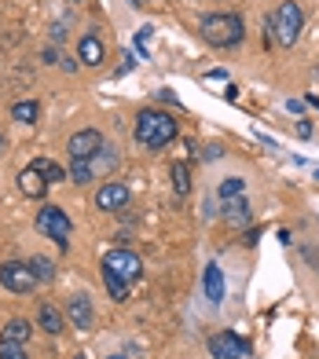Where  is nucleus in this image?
<instances>
[{"label":"nucleus","instance_id":"obj_15","mask_svg":"<svg viewBox=\"0 0 319 359\" xmlns=\"http://www.w3.org/2000/svg\"><path fill=\"white\" fill-rule=\"evenodd\" d=\"M77 55H81L85 67H100L103 62V44L95 37H81V44H77Z\"/></svg>","mask_w":319,"mask_h":359},{"label":"nucleus","instance_id":"obj_1","mask_svg":"<svg viewBox=\"0 0 319 359\" xmlns=\"http://www.w3.org/2000/svg\"><path fill=\"white\" fill-rule=\"evenodd\" d=\"M198 34L205 44H213V48H235L238 41H243L246 34V26L238 15H228V11H213V15H205V19L198 22Z\"/></svg>","mask_w":319,"mask_h":359},{"label":"nucleus","instance_id":"obj_7","mask_svg":"<svg viewBox=\"0 0 319 359\" xmlns=\"http://www.w3.org/2000/svg\"><path fill=\"white\" fill-rule=\"evenodd\" d=\"M67 151H70L74 161H88V158H95V154L103 151V136L95 133V128H81V133H74V136H70Z\"/></svg>","mask_w":319,"mask_h":359},{"label":"nucleus","instance_id":"obj_3","mask_svg":"<svg viewBox=\"0 0 319 359\" xmlns=\"http://www.w3.org/2000/svg\"><path fill=\"white\" fill-rule=\"evenodd\" d=\"M301 22H305V15H301V4L297 0H283L279 11L272 15V34H276V44L290 48L301 34Z\"/></svg>","mask_w":319,"mask_h":359},{"label":"nucleus","instance_id":"obj_13","mask_svg":"<svg viewBox=\"0 0 319 359\" xmlns=\"http://www.w3.org/2000/svg\"><path fill=\"white\" fill-rule=\"evenodd\" d=\"M29 334H34V323H26V319H8V326L0 330V341H15V345H29Z\"/></svg>","mask_w":319,"mask_h":359},{"label":"nucleus","instance_id":"obj_17","mask_svg":"<svg viewBox=\"0 0 319 359\" xmlns=\"http://www.w3.org/2000/svg\"><path fill=\"white\" fill-rule=\"evenodd\" d=\"M224 217H228V224H231V227H246V224H250V205L243 202V194L228 202V213H224Z\"/></svg>","mask_w":319,"mask_h":359},{"label":"nucleus","instance_id":"obj_26","mask_svg":"<svg viewBox=\"0 0 319 359\" xmlns=\"http://www.w3.org/2000/svg\"><path fill=\"white\" fill-rule=\"evenodd\" d=\"M110 359H125V355H110Z\"/></svg>","mask_w":319,"mask_h":359},{"label":"nucleus","instance_id":"obj_18","mask_svg":"<svg viewBox=\"0 0 319 359\" xmlns=\"http://www.w3.org/2000/svg\"><path fill=\"white\" fill-rule=\"evenodd\" d=\"M103 286H107V293H110L114 301H129V283L118 279V275L107 271V268H103Z\"/></svg>","mask_w":319,"mask_h":359},{"label":"nucleus","instance_id":"obj_24","mask_svg":"<svg viewBox=\"0 0 319 359\" xmlns=\"http://www.w3.org/2000/svg\"><path fill=\"white\" fill-rule=\"evenodd\" d=\"M92 176H95L92 161H74V165H70V180H74V184H88Z\"/></svg>","mask_w":319,"mask_h":359},{"label":"nucleus","instance_id":"obj_12","mask_svg":"<svg viewBox=\"0 0 319 359\" xmlns=\"http://www.w3.org/2000/svg\"><path fill=\"white\" fill-rule=\"evenodd\" d=\"M202 283H205V297H210L213 304L224 301V275H220V268H217V264H205Z\"/></svg>","mask_w":319,"mask_h":359},{"label":"nucleus","instance_id":"obj_6","mask_svg":"<svg viewBox=\"0 0 319 359\" xmlns=\"http://www.w3.org/2000/svg\"><path fill=\"white\" fill-rule=\"evenodd\" d=\"M103 268L114 271L118 279H125V283H136L140 271H143V260H140L136 253H129V250H114V253L103 257Z\"/></svg>","mask_w":319,"mask_h":359},{"label":"nucleus","instance_id":"obj_10","mask_svg":"<svg viewBox=\"0 0 319 359\" xmlns=\"http://www.w3.org/2000/svg\"><path fill=\"white\" fill-rule=\"evenodd\" d=\"M67 319H70V326H77V330H88V326H92V301L85 297V293L70 297V304H67Z\"/></svg>","mask_w":319,"mask_h":359},{"label":"nucleus","instance_id":"obj_8","mask_svg":"<svg viewBox=\"0 0 319 359\" xmlns=\"http://www.w3.org/2000/svg\"><path fill=\"white\" fill-rule=\"evenodd\" d=\"M246 352H250V345H246L238 334H231V330L210 337V355H213V359H243Z\"/></svg>","mask_w":319,"mask_h":359},{"label":"nucleus","instance_id":"obj_23","mask_svg":"<svg viewBox=\"0 0 319 359\" xmlns=\"http://www.w3.org/2000/svg\"><path fill=\"white\" fill-rule=\"evenodd\" d=\"M172 184H177V194H187V191H191V176H187L184 161H177V165H172Z\"/></svg>","mask_w":319,"mask_h":359},{"label":"nucleus","instance_id":"obj_19","mask_svg":"<svg viewBox=\"0 0 319 359\" xmlns=\"http://www.w3.org/2000/svg\"><path fill=\"white\" fill-rule=\"evenodd\" d=\"M88 161H92V172H110V169L118 165V154H114V147L103 143V151L95 154V158H88Z\"/></svg>","mask_w":319,"mask_h":359},{"label":"nucleus","instance_id":"obj_21","mask_svg":"<svg viewBox=\"0 0 319 359\" xmlns=\"http://www.w3.org/2000/svg\"><path fill=\"white\" fill-rule=\"evenodd\" d=\"M29 268H34V275H37L41 283H52L55 279V268H52V260H48V257H34V260H29Z\"/></svg>","mask_w":319,"mask_h":359},{"label":"nucleus","instance_id":"obj_5","mask_svg":"<svg viewBox=\"0 0 319 359\" xmlns=\"http://www.w3.org/2000/svg\"><path fill=\"white\" fill-rule=\"evenodd\" d=\"M37 231L48 235V238L67 242V235H70V217L62 213L59 205H41V209H37Z\"/></svg>","mask_w":319,"mask_h":359},{"label":"nucleus","instance_id":"obj_4","mask_svg":"<svg viewBox=\"0 0 319 359\" xmlns=\"http://www.w3.org/2000/svg\"><path fill=\"white\" fill-rule=\"evenodd\" d=\"M37 283L41 279L34 275V268L22 264V260H4V264H0V286L11 290V293H29Z\"/></svg>","mask_w":319,"mask_h":359},{"label":"nucleus","instance_id":"obj_14","mask_svg":"<svg viewBox=\"0 0 319 359\" xmlns=\"http://www.w3.org/2000/svg\"><path fill=\"white\" fill-rule=\"evenodd\" d=\"M37 326L41 330H48V334H59L62 330V312L55 304H41L37 308Z\"/></svg>","mask_w":319,"mask_h":359},{"label":"nucleus","instance_id":"obj_9","mask_svg":"<svg viewBox=\"0 0 319 359\" xmlns=\"http://www.w3.org/2000/svg\"><path fill=\"white\" fill-rule=\"evenodd\" d=\"M125 202H129V187H125V184H114V180H110V184H103V187H100V194H95V205L107 209V213L121 209Z\"/></svg>","mask_w":319,"mask_h":359},{"label":"nucleus","instance_id":"obj_2","mask_svg":"<svg viewBox=\"0 0 319 359\" xmlns=\"http://www.w3.org/2000/svg\"><path fill=\"white\" fill-rule=\"evenodd\" d=\"M172 136H177V121H172V114L143 110L136 118V140L143 147H151V151H162L165 143H172Z\"/></svg>","mask_w":319,"mask_h":359},{"label":"nucleus","instance_id":"obj_16","mask_svg":"<svg viewBox=\"0 0 319 359\" xmlns=\"http://www.w3.org/2000/svg\"><path fill=\"white\" fill-rule=\"evenodd\" d=\"M34 169L48 180V184H59V180H67L70 172L59 165V161H52V158H34Z\"/></svg>","mask_w":319,"mask_h":359},{"label":"nucleus","instance_id":"obj_11","mask_svg":"<svg viewBox=\"0 0 319 359\" xmlns=\"http://www.w3.org/2000/svg\"><path fill=\"white\" fill-rule=\"evenodd\" d=\"M19 191L26 194V198H44V194H48V180H44L34 165H26V169L19 172Z\"/></svg>","mask_w":319,"mask_h":359},{"label":"nucleus","instance_id":"obj_28","mask_svg":"<svg viewBox=\"0 0 319 359\" xmlns=\"http://www.w3.org/2000/svg\"><path fill=\"white\" fill-rule=\"evenodd\" d=\"M315 176H319V172H315Z\"/></svg>","mask_w":319,"mask_h":359},{"label":"nucleus","instance_id":"obj_25","mask_svg":"<svg viewBox=\"0 0 319 359\" xmlns=\"http://www.w3.org/2000/svg\"><path fill=\"white\" fill-rule=\"evenodd\" d=\"M0 359H26V345H15V341H0Z\"/></svg>","mask_w":319,"mask_h":359},{"label":"nucleus","instance_id":"obj_22","mask_svg":"<svg viewBox=\"0 0 319 359\" xmlns=\"http://www.w3.org/2000/svg\"><path fill=\"white\" fill-rule=\"evenodd\" d=\"M243 180H238V176H228L224 180V184H220V198H224V202H231V198H238V194H243Z\"/></svg>","mask_w":319,"mask_h":359},{"label":"nucleus","instance_id":"obj_27","mask_svg":"<svg viewBox=\"0 0 319 359\" xmlns=\"http://www.w3.org/2000/svg\"><path fill=\"white\" fill-rule=\"evenodd\" d=\"M0 147H4V140H0Z\"/></svg>","mask_w":319,"mask_h":359},{"label":"nucleus","instance_id":"obj_20","mask_svg":"<svg viewBox=\"0 0 319 359\" xmlns=\"http://www.w3.org/2000/svg\"><path fill=\"white\" fill-rule=\"evenodd\" d=\"M37 114H41V107H37L34 100H26V103H15V107H11V118H15V121H22V125H34V121H37Z\"/></svg>","mask_w":319,"mask_h":359}]
</instances>
